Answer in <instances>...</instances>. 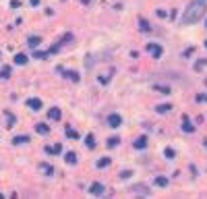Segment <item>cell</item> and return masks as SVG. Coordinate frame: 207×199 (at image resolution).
<instances>
[{
    "label": "cell",
    "mask_w": 207,
    "mask_h": 199,
    "mask_svg": "<svg viewBox=\"0 0 207 199\" xmlns=\"http://www.w3.org/2000/svg\"><path fill=\"white\" fill-rule=\"evenodd\" d=\"M155 185H160V187H166V185H168V178H166V176H158V178H155Z\"/></svg>",
    "instance_id": "19"
},
{
    "label": "cell",
    "mask_w": 207,
    "mask_h": 199,
    "mask_svg": "<svg viewBox=\"0 0 207 199\" xmlns=\"http://www.w3.org/2000/svg\"><path fill=\"white\" fill-rule=\"evenodd\" d=\"M166 158H174V156H176V152H174V149H166Z\"/></svg>",
    "instance_id": "25"
},
{
    "label": "cell",
    "mask_w": 207,
    "mask_h": 199,
    "mask_svg": "<svg viewBox=\"0 0 207 199\" xmlns=\"http://www.w3.org/2000/svg\"><path fill=\"white\" fill-rule=\"evenodd\" d=\"M64 77L70 79V81H79V75H77L75 70H64Z\"/></svg>",
    "instance_id": "13"
},
{
    "label": "cell",
    "mask_w": 207,
    "mask_h": 199,
    "mask_svg": "<svg viewBox=\"0 0 207 199\" xmlns=\"http://www.w3.org/2000/svg\"><path fill=\"white\" fill-rule=\"evenodd\" d=\"M120 122H122V118H120V114H110V116H108V125H110L112 129H116V127H120Z\"/></svg>",
    "instance_id": "2"
},
{
    "label": "cell",
    "mask_w": 207,
    "mask_h": 199,
    "mask_svg": "<svg viewBox=\"0 0 207 199\" xmlns=\"http://www.w3.org/2000/svg\"><path fill=\"white\" fill-rule=\"evenodd\" d=\"M205 147H207V141H205Z\"/></svg>",
    "instance_id": "33"
},
{
    "label": "cell",
    "mask_w": 207,
    "mask_h": 199,
    "mask_svg": "<svg viewBox=\"0 0 207 199\" xmlns=\"http://www.w3.org/2000/svg\"><path fill=\"white\" fill-rule=\"evenodd\" d=\"M66 137H70V139H77V137H79V133H77V131H73L70 127H66Z\"/></svg>",
    "instance_id": "20"
},
{
    "label": "cell",
    "mask_w": 207,
    "mask_h": 199,
    "mask_svg": "<svg viewBox=\"0 0 207 199\" xmlns=\"http://www.w3.org/2000/svg\"><path fill=\"white\" fill-rule=\"evenodd\" d=\"M0 197H2V195H0Z\"/></svg>",
    "instance_id": "35"
},
{
    "label": "cell",
    "mask_w": 207,
    "mask_h": 199,
    "mask_svg": "<svg viewBox=\"0 0 207 199\" xmlns=\"http://www.w3.org/2000/svg\"><path fill=\"white\" fill-rule=\"evenodd\" d=\"M106 166H110V158H100L97 160V168H106Z\"/></svg>",
    "instance_id": "17"
},
{
    "label": "cell",
    "mask_w": 207,
    "mask_h": 199,
    "mask_svg": "<svg viewBox=\"0 0 207 199\" xmlns=\"http://www.w3.org/2000/svg\"><path fill=\"white\" fill-rule=\"evenodd\" d=\"M116 145H120V139H118V137H112V139H108V147H116Z\"/></svg>",
    "instance_id": "21"
},
{
    "label": "cell",
    "mask_w": 207,
    "mask_h": 199,
    "mask_svg": "<svg viewBox=\"0 0 207 199\" xmlns=\"http://www.w3.org/2000/svg\"><path fill=\"white\" fill-rule=\"evenodd\" d=\"M39 170H42V172H46V174H52V172H54V168H52V166H48V164H39Z\"/></svg>",
    "instance_id": "18"
},
{
    "label": "cell",
    "mask_w": 207,
    "mask_h": 199,
    "mask_svg": "<svg viewBox=\"0 0 207 199\" xmlns=\"http://www.w3.org/2000/svg\"><path fill=\"white\" fill-rule=\"evenodd\" d=\"M0 77H2V79H6V77H11V69H8V67H4V69L0 70Z\"/></svg>",
    "instance_id": "23"
},
{
    "label": "cell",
    "mask_w": 207,
    "mask_h": 199,
    "mask_svg": "<svg viewBox=\"0 0 207 199\" xmlns=\"http://www.w3.org/2000/svg\"><path fill=\"white\" fill-rule=\"evenodd\" d=\"M46 153L58 156V153H62V145H60V143H56V145H46Z\"/></svg>",
    "instance_id": "3"
},
{
    "label": "cell",
    "mask_w": 207,
    "mask_h": 199,
    "mask_svg": "<svg viewBox=\"0 0 207 199\" xmlns=\"http://www.w3.org/2000/svg\"><path fill=\"white\" fill-rule=\"evenodd\" d=\"M149 52L153 54V58H160V56H161V46H158V44H151V46H149Z\"/></svg>",
    "instance_id": "9"
},
{
    "label": "cell",
    "mask_w": 207,
    "mask_h": 199,
    "mask_svg": "<svg viewBox=\"0 0 207 199\" xmlns=\"http://www.w3.org/2000/svg\"><path fill=\"white\" fill-rule=\"evenodd\" d=\"M11 6H12V9H17V6H21V0H12V2H11Z\"/></svg>",
    "instance_id": "28"
},
{
    "label": "cell",
    "mask_w": 207,
    "mask_h": 199,
    "mask_svg": "<svg viewBox=\"0 0 207 199\" xmlns=\"http://www.w3.org/2000/svg\"><path fill=\"white\" fill-rule=\"evenodd\" d=\"M182 129H184V133H195V127H193V122L188 120L186 114L182 116Z\"/></svg>",
    "instance_id": "4"
},
{
    "label": "cell",
    "mask_w": 207,
    "mask_h": 199,
    "mask_svg": "<svg viewBox=\"0 0 207 199\" xmlns=\"http://www.w3.org/2000/svg\"><path fill=\"white\" fill-rule=\"evenodd\" d=\"M27 106H29L31 110H42V100H35V98H31V100H27Z\"/></svg>",
    "instance_id": "8"
},
{
    "label": "cell",
    "mask_w": 207,
    "mask_h": 199,
    "mask_svg": "<svg viewBox=\"0 0 207 199\" xmlns=\"http://www.w3.org/2000/svg\"><path fill=\"white\" fill-rule=\"evenodd\" d=\"M205 64H207V60H199V62H197V67H195V69L199 70V69H203V67H205Z\"/></svg>",
    "instance_id": "26"
},
{
    "label": "cell",
    "mask_w": 207,
    "mask_h": 199,
    "mask_svg": "<svg viewBox=\"0 0 207 199\" xmlns=\"http://www.w3.org/2000/svg\"><path fill=\"white\" fill-rule=\"evenodd\" d=\"M139 23H141V29H143V33H147V31H149V25L145 23L143 19H139Z\"/></svg>",
    "instance_id": "24"
},
{
    "label": "cell",
    "mask_w": 207,
    "mask_h": 199,
    "mask_svg": "<svg viewBox=\"0 0 207 199\" xmlns=\"http://www.w3.org/2000/svg\"><path fill=\"white\" fill-rule=\"evenodd\" d=\"M203 12H205V6H203L201 2H193V4H188V6H186V11H184L182 23H186V25L197 23V21L203 17Z\"/></svg>",
    "instance_id": "1"
},
{
    "label": "cell",
    "mask_w": 207,
    "mask_h": 199,
    "mask_svg": "<svg viewBox=\"0 0 207 199\" xmlns=\"http://www.w3.org/2000/svg\"><path fill=\"white\" fill-rule=\"evenodd\" d=\"M12 125H15V116H12V114H8V127H12Z\"/></svg>",
    "instance_id": "29"
},
{
    "label": "cell",
    "mask_w": 207,
    "mask_h": 199,
    "mask_svg": "<svg viewBox=\"0 0 207 199\" xmlns=\"http://www.w3.org/2000/svg\"><path fill=\"white\" fill-rule=\"evenodd\" d=\"M60 116H62L60 114V108H50L48 110V118L50 120H60Z\"/></svg>",
    "instance_id": "6"
},
{
    "label": "cell",
    "mask_w": 207,
    "mask_h": 199,
    "mask_svg": "<svg viewBox=\"0 0 207 199\" xmlns=\"http://www.w3.org/2000/svg\"><path fill=\"white\" fill-rule=\"evenodd\" d=\"M39 42H42V37H39V35H31V37H29V46H31V48L39 46Z\"/></svg>",
    "instance_id": "14"
},
{
    "label": "cell",
    "mask_w": 207,
    "mask_h": 199,
    "mask_svg": "<svg viewBox=\"0 0 207 199\" xmlns=\"http://www.w3.org/2000/svg\"><path fill=\"white\" fill-rule=\"evenodd\" d=\"M83 2H89V0H83Z\"/></svg>",
    "instance_id": "32"
},
{
    "label": "cell",
    "mask_w": 207,
    "mask_h": 199,
    "mask_svg": "<svg viewBox=\"0 0 207 199\" xmlns=\"http://www.w3.org/2000/svg\"><path fill=\"white\" fill-rule=\"evenodd\" d=\"M85 143H87V145H89V147H95V137H93V135H87V139H85Z\"/></svg>",
    "instance_id": "22"
},
{
    "label": "cell",
    "mask_w": 207,
    "mask_h": 199,
    "mask_svg": "<svg viewBox=\"0 0 207 199\" xmlns=\"http://www.w3.org/2000/svg\"><path fill=\"white\" fill-rule=\"evenodd\" d=\"M197 102H207V95H197Z\"/></svg>",
    "instance_id": "30"
},
{
    "label": "cell",
    "mask_w": 207,
    "mask_h": 199,
    "mask_svg": "<svg viewBox=\"0 0 207 199\" xmlns=\"http://www.w3.org/2000/svg\"><path fill=\"white\" fill-rule=\"evenodd\" d=\"M37 133H39V135H48V133H50V129H48V125H44V122H39V125H37Z\"/></svg>",
    "instance_id": "16"
},
{
    "label": "cell",
    "mask_w": 207,
    "mask_h": 199,
    "mask_svg": "<svg viewBox=\"0 0 207 199\" xmlns=\"http://www.w3.org/2000/svg\"><path fill=\"white\" fill-rule=\"evenodd\" d=\"M15 64H27V56L25 54H17L15 56Z\"/></svg>",
    "instance_id": "15"
},
{
    "label": "cell",
    "mask_w": 207,
    "mask_h": 199,
    "mask_svg": "<svg viewBox=\"0 0 207 199\" xmlns=\"http://www.w3.org/2000/svg\"><path fill=\"white\" fill-rule=\"evenodd\" d=\"M205 48H207V42H205Z\"/></svg>",
    "instance_id": "34"
},
{
    "label": "cell",
    "mask_w": 207,
    "mask_h": 199,
    "mask_svg": "<svg viewBox=\"0 0 207 199\" xmlns=\"http://www.w3.org/2000/svg\"><path fill=\"white\" fill-rule=\"evenodd\" d=\"M29 2H31V6H37L39 4V0H29Z\"/></svg>",
    "instance_id": "31"
},
{
    "label": "cell",
    "mask_w": 207,
    "mask_h": 199,
    "mask_svg": "<svg viewBox=\"0 0 207 199\" xmlns=\"http://www.w3.org/2000/svg\"><path fill=\"white\" fill-rule=\"evenodd\" d=\"M135 147H137V149H145V147H147V137H145V135L137 137V139H135Z\"/></svg>",
    "instance_id": "7"
},
{
    "label": "cell",
    "mask_w": 207,
    "mask_h": 199,
    "mask_svg": "<svg viewBox=\"0 0 207 199\" xmlns=\"http://www.w3.org/2000/svg\"><path fill=\"white\" fill-rule=\"evenodd\" d=\"M64 160H66V164H75V162H77V153H75V152H69L66 156H64Z\"/></svg>",
    "instance_id": "12"
},
{
    "label": "cell",
    "mask_w": 207,
    "mask_h": 199,
    "mask_svg": "<svg viewBox=\"0 0 207 199\" xmlns=\"http://www.w3.org/2000/svg\"><path fill=\"white\" fill-rule=\"evenodd\" d=\"M27 141H29L27 135H17V137L12 139V143H15V145H21V143H27Z\"/></svg>",
    "instance_id": "11"
},
{
    "label": "cell",
    "mask_w": 207,
    "mask_h": 199,
    "mask_svg": "<svg viewBox=\"0 0 207 199\" xmlns=\"http://www.w3.org/2000/svg\"><path fill=\"white\" fill-rule=\"evenodd\" d=\"M89 193L91 195H104V185L102 183H93L91 187H89Z\"/></svg>",
    "instance_id": "5"
},
{
    "label": "cell",
    "mask_w": 207,
    "mask_h": 199,
    "mask_svg": "<svg viewBox=\"0 0 207 199\" xmlns=\"http://www.w3.org/2000/svg\"><path fill=\"white\" fill-rule=\"evenodd\" d=\"M170 110H172V104H160V106H155V112H158V114L170 112Z\"/></svg>",
    "instance_id": "10"
},
{
    "label": "cell",
    "mask_w": 207,
    "mask_h": 199,
    "mask_svg": "<svg viewBox=\"0 0 207 199\" xmlns=\"http://www.w3.org/2000/svg\"><path fill=\"white\" fill-rule=\"evenodd\" d=\"M133 174V172H131V170H122V172H120V176H122V178H128V176Z\"/></svg>",
    "instance_id": "27"
}]
</instances>
